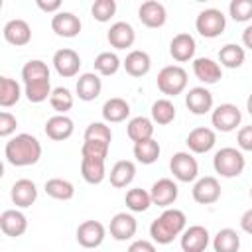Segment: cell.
<instances>
[{
	"label": "cell",
	"mask_w": 252,
	"mask_h": 252,
	"mask_svg": "<svg viewBox=\"0 0 252 252\" xmlns=\"http://www.w3.org/2000/svg\"><path fill=\"white\" fill-rule=\"evenodd\" d=\"M158 89L167 96H177L187 89V71L181 65H167L158 73Z\"/></svg>",
	"instance_id": "4"
},
{
	"label": "cell",
	"mask_w": 252,
	"mask_h": 252,
	"mask_svg": "<svg viewBox=\"0 0 252 252\" xmlns=\"http://www.w3.org/2000/svg\"><path fill=\"white\" fill-rule=\"evenodd\" d=\"M91 14L96 22L104 24L116 14V2L114 0H94L91 6Z\"/></svg>",
	"instance_id": "44"
},
{
	"label": "cell",
	"mask_w": 252,
	"mask_h": 252,
	"mask_svg": "<svg viewBox=\"0 0 252 252\" xmlns=\"http://www.w3.org/2000/svg\"><path fill=\"white\" fill-rule=\"evenodd\" d=\"M10 199L20 209L32 207L35 203V199H37V187H35V183L32 179H26V177L24 179H18L12 185V189H10Z\"/></svg>",
	"instance_id": "20"
},
{
	"label": "cell",
	"mask_w": 252,
	"mask_h": 252,
	"mask_svg": "<svg viewBox=\"0 0 252 252\" xmlns=\"http://www.w3.org/2000/svg\"><path fill=\"white\" fill-rule=\"evenodd\" d=\"M53 89H51V83L49 79L47 81H37V83H30V85H24V94L30 102L33 104H39L43 100H47L51 96Z\"/></svg>",
	"instance_id": "40"
},
{
	"label": "cell",
	"mask_w": 252,
	"mask_h": 252,
	"mask_svg": "<svg viewBox=\"0 0 252 252\" xmlns=\"http://www.w3.org/2000/svg\"><path fill=\"white\" fill-rule=\"evenodd\" d=\"M122 67L126 69V73L130 77H144L152 69V59H150V55L146 51L134 49V51H130L126 55V59L122 61Z\"/></svg>",
	"instance_id": "26"
},
{
	"label": "cell",
	"mask_w": 252,
	"mask_h": 252,
	"mask_svg": "<svg viewBox=\"0 0 252 252\" xmlns=\"http://www.w3.org/2000/svg\"><path fill=\"white\" fill-rule=\"evenodd\" d=\"M16 126H18L16 116L10 114L8 110H2L0 112V136L2 138H10L16 132Z\"/></svg>",
	"instance_id": "46"
},
{
	"label": "cell",
	"mask_w": 252,
	"mask_h": 252,
	"mask_svg": "<svg viewBox=\"0 0 252 252\" xmlns=\"http://www.w3.org/2000/svg\"><path fill=\"white\" fill-rule=\"evenodd\" d=\"M6 161L14 167H28L39 161L41 158V144L32 134H16L4 146Z\"/></svg>",
	"instance_id": "1"
},
{
	"label": "cell",
	"mask_w": 252,
	"mask_h": 252,
	"mask_svg": "<svg viewBox=\"0 0 252 252\" xmlns=\"http://www.w3.org/2000/svg\"><path fill=\"white\" fill-rule=\"evenodd\" d=\"M49 104H51V108H53L57 114H65L67 110L73 108L75 98H73V94H71L69 89H65V87H55L53 93H51V96H49Z\"/></svg>",
	"instance_id": "41"
},
{
	"label": "cell",
	"mask_w": 252,
	"mask_h": 252,
	"mask_svg": "<svg viewBox=\"0 0 252 252\" xmlns=\"http://www.w3.org/2000/svg\"><path fill=\"white\" fill-rule=\"evenodd\" d=\"M45 136L53 142H63L73 136L75 132V122L67 114H55L45 122Z\"/></svg>",
	"instance_id": "19"
},
{
	"label": "cell",
	"mask_w": 252,
	"mask_h": 252,
	"mask_svg": "<svg viewBox=\"0 0 252 252\" xmlns=\"http://www.w3.org/2000/svg\"><path fill=\"white\" fill-rule=\"evenodd\" d=\"M228 14L234 22L252 20V0H232L228 4Z\"/></svg>",
	"instance_id": "45"
},
{
	"label": "cell",
	"mask_w": 252,
	"mask_h": 252,
	"mask_svg": "<svg viewBox=\"0 0 252 252\" xmlns=\"http://www.w3.org/2000/svg\"><path fill=\"white\" fill-rule=\"evenodd\" d=\"M246 110H248V114L252 116V93H250L248 98H246Z\"/></svg>",
	"instance_id": "52"
},
{
	"label": "cell",
	"mask_w": 252,
	"mask_h": 252,
	"mask_svg": "<svg viewBox=\"0 0 252 252\" xmlns=\"http://www.w3.org/2000/svg\"><path fill=\"white\" fill-rule=\"evenodd\" d=\"M185 144H187L189 152H193V154H207L215 148L217 134H215V130H211L207 126H199V128H193L187 134Z\"/></svg>",
	"instance_id": "12"
},
{
	"label": "cell",
	"mask_w": 252,
	"mask_h": 252,
	"mask_svg": "<svg viewBox=\"0 0 252 252\" xmlns=\"http://www.w3.org/2000/svg\"><path fill=\"white\" fill-rule=\"evenodd\" d=\"M240 228L246 234H252V209H248L242 217H240Z\"/></svg>",
	"instance_id": "50"
},
{
	"label": "cell",
	"mask_w": 252,
	"mask_h": 252,
	"mask_svg": "<svg viewBox=\"0 0 252 252\" xmlns=\"http://www.w3.org/2000/svg\"><path fill=\"white\" fill-rule=\"evenodd\" d=\"M242 43H244V47L252 49V24L244 28V32H242Z\"/></svg>",
	"instance_id": "51"
},
{
	"label": "cell",
	"mask_w": 252,
	"mask_h": 252,
	"mask_svg": "<svg viewBox=\"0 0 252 252\" xmlns=\"http://www.w3.org/2000/svg\"><path fill=\"white\" fill-rule=\"evenodd\" d=\"M213 93L207 87H193L189 89V93L185 94V106L189 108V112L203 116L207 112L213 110Z\"/></svg>",
	"instance_id": "14"
},
{
	"label": "cell",
	"mask_w": 252,
	"mask_h": 252,
	"mask_svg": "<svg viewBox=\"0 0 252 252\" xmlns=\"http://www.w3.org/2000/svg\"><path fill=\"white\" fill-rule=\"evenodd\" d=\"M244 59H246V51L238 43H226L219 51V63H220V67L238 69L244 63Z\"/></svg>",
	"instance_id": "32"
},
{
	"label": "cell",
	"mask_w": 252,
	"mask_h": 252,
	"mask_svg": "<svg viewBox=\"0 0 252 252\" xmlns=\"http://www.w3.org/2000/svg\"><path fill=\"white\" fill-rule=\"evenodd\" d=\"M126 252H158V250H156V244L150 240H134Z\"/></svg>",
	"instance_id": "48"
},
{
	"label": "cell",
	"mask_w": 252,
	"mask_h": 252,
	"mask_svg": "<svg viewBox=\"0 0 252 252\" xmlns=\"http://www.w3.org/2000/svg\"><path fill=\"white\" fill-rule=\"evenodd\" d=\"M169 169L173 177L181 183H191L199 175V163L189 152H175L169 159Z\"/></svg>",
	"instance_id": "6"
},
{
	"label": "cell",
	"mask_w": 252,
	"mask_h": 252,
	"mask_svg": "<svg viewBox=\"0 0 252 252\" xmlns=\"http://www.w3.org/2000/svg\"><path fill=\"white\" fill-rule=\"evenodd\" d=\"M130 116V104L120 98V96H112L102 104V118L104 122L116 124V122H124Z\"/></svg>",
	"instance_id": "28"
},
{
	"label": "cell",
	"mask_w": 252,
	"mask_h": 252,
	"mask_svg": "<svg viewBox=\"0 0 252 252\" xmlns=\"http://www.w3.org/2000/svg\"><path fill=\"white\" fill-rule=\"evenodd\" d=\"M240 120H242V112L232 102L219 104L213 110V114H211V122H213V126L219 132H232V130H236L240 126Z\"/></svg>",
	"instance_id": "7"
},
{
	"label": "cell",
	"mask_w": 252,
	"mask_h": 252,
	"mask_svg": "<svg viewBox=\"0 0 252 252\" xmlns=\"http://www.w3.org/2000/svg\"><path fill=\"white\" fill-rule=\"evenodd\" d=\"M81 28H83V24H81L79 16H75L73 12H57L51 18V30L59 37H77Z\"/></svg>",
	"instance_id": "18"
},
{
	"label": "cell",
	"mask_w": 252,
	"mask_h": 252,
	"mask_svg": "<svg viewBox=\"0 0 252 252\" xmlns=\"http://www.w3.org/2000/svg\"><path fill=\"white\" fill-rule=\"evenodd\" d=\"M159 154H161V148H159V144H158L154 138L134 144V158H136L140 163H144V165L156 163L158 158H159Z\"/></svg>",
	"instance_id": "37"
},
{
	"label": "cell",
	"mask_w": 252,
	"mask_h": 252,
	"mask_svg": "<svg viewBox=\"0 0 252 252\" xmlns=\"http://www.w3.org/2000/svg\"><path fill=\"white\" fill-rule=\"evenodd\" d=\"M47 79H49V67L41 59H30L22 67V81H24V85L37 83V81H47Z\"/></svg>",
	"instance_id": "34"
},
{
	"label": "cell",
	"mask_w": 252,
	"mask_h": 252,
	"mask_svg": "<svg viewBox=\"0 0 252 252\" xmlns=\"http://www.w3.org/2000/svg\"><path fill=\"white\" fill-rule=\"evenodd\" d=\"M124 203H126V207H128L132 213H144V211L150 209V205H154L150 191H146V189H142V187L128 189V191H126V197H124Z\"/></svg>",
	"instance_id": "38"
},
{
	"label": "cell",
	"mask_w": 252,
	"mask_h": 252,
	"mask_svg": "<svg viewBox=\"0 0 252 252\" xmlns=\"http://www.w3.org/2000/svg\"><path fill=\"white\" fill-rule=\"evenodd\" d=\"M191 195L199 205H213L220 199V183L213 175L199 177L191 189Z\"/></svg>",
	"instance_id": "9"
},
{
	"label": "cell",
	"mask_w": 252,
	"mask_h": 252,
	"mask_svg": "<svg viewBox=\"0 0 252 252\" xmlns=\"http://www.w3.org/2000/svg\"><path fill=\"white\" fill-rule=\"evenodd\" d=\"M108 150H110V144L85 140L83 146H81V158H91V159H102V161H106Z\"/></svg>",
	"instance_id": "43"
},
{
	"label": "cell",
	"mask_w": 252,
	"mask_h": 252,
	"mask_svg": "<svg viewBox=\"0 0 252 252\" xmlns=\"http://www.w3.org/2000/svg\"><path fill=\"white\" fill-rule=\"evenodd\" d=\"M138 18L146 28H161L167 20V10L158 0H146L138 8Z\"/></svg>",
	"instance_id": "13"
},
{
	"label": "cell",
	"mask_w": 252,
	"mask_h": 252,
	"mask_svg": "<svg viewBox=\"0 0 252 252\" xmlns=\"http://www.w3.org/2000/svg\"><path fill=\"white\" fill-rule=\"evenodd\" d=\"M215 252H238L240 248V236L234 228H220L213 238Z\"/></svg>",
	"instance_id": "33"
},
{
	"label": "cell",
	"mask_w": 252,
	"mask_h": 252,
	"mask_svg": "<svg viewBox=\"0 0 252 252\" xmlns=\"http://www.w3.org/2000/svg\"><path fill=\"white\" fill-rule=\"evenodd\" d=\"M246 159L240 150L236 148H220L213 158V167L220 177H238L244 171Z\"/></svg>",
	"instance_id": "3"
},
{
	"label": "cell",
	"mask_w": 252,
	"mask_h": 252,
	"mask_svg": "<svg viewBox=\"0 0 252 252\" xmlns=\"http://www.w3.org/2000/svg\"><path fill=\"white\" fill-rule=\"evenodd\" d=\"M195 49H197L195 37H193L191 33H185V32L173 35V39H171V43H169V55H171L177 63H185V61L193 59Z\"/></svg>",
	"instance_id": "24"
},
{
	"label": "cell",
	"mask_w": 252,
	"mask_h": 252,
	"mask_svg": "<svg viewBox=\"0 0 252 252\" xmlns=\"http://www.w3.org/2000/svg\"><path fill=\"white\" fill-rule=\"evenodd\" d=\"M150 195H152V203L158 205V207H163V209H169V205H173L177 201V195H179V187L173 179L169 177H161L158 179L152 189H150Z\"/></svg>",
	"instance_id": "11"
},
{
	"label": "cell",
	"mask_w": 252,
	"mask_h": 252,
	"mask_svg": "<svg viewBox=\"0 0 252 252\" xmlns=\"http://www.w3.org/2000/svg\"><path fill=\"white\" fill-rule=\"evenodd\" d=\"M136 177V163L130 159H120L110 169V185L116 189L128 187Z\"/></svg>",
	"instance_id": "27"
},
{
	"label": "cell",
	"mask_w": 252,
	"mask_h": 252,
	"mask_svg": "<svg viewBox=\"0 0 252 252\" xmlns=\"http://www.w3.org/2000/svg\"><path fill=\"white\" fill-rule=\"evenodd\" d=\"M85 140L110 144L112 142V130H110V126H106V122H91L85 130Z\"/></svg>",
	"instance_id": "42"
},
{
	"label": "cell",
	"mask_w": 252,
	"mask_h": 252,
	"mask_svg": "<svg viewBox=\"0 0 252 252\" xmlns=\"http://www.w3.org/2000/svg\"><path fill=\"white\" fill-rule=\"evenodd\" d=\"M45 193L51 197V199H57V201H71L75 197V185L63 177H51L45 181L43 185Z\"/></svg>",
	"instance_id": "30"
},
{
	"label": "cell",
	"mask_w": 252,
	"mask_h": 252,
	"mask_svg": "<svg viewBox=\"0 0 252 252\" xmlns=\"http://www.w3.org/2000/svg\"><path fill=\"white\" fill-rule=\"evenodd\" d=\"M250 199H252V187H250Z\"/></svg>",
	"instance_id": "53"
},
{
	"label": "cell",
	"mask_w": 252,
	"mask_h": 252,
	"mask_svg": "<svg viewBox=\"0 0 252 252\" xmlns=\"http://www.w3.org/2000/svg\"><path fill=\"white\" fill-rule=\"evenodd\" d=\"M81 175L89 185H98L106 177L104 161L102 159H91V158H81Z\"/></svg>",
	"instance_id": "31"
},
{
	"label": "cell",
	"mask_w": 252,
	"mask_h": 252,
	"mask_svg": "<svg viewBox=\"0 0 252 252\" xmlns=\"http://www.w3.org/2000/svg\"><path fill=\"white\" fill-rule=\"evenodd\" d=\"M2 33H4V39L10 45H16V47H24L32 41V28L26 20H20V18H14V20L6 22Z\"/></svg>",
	"instance_id": "16"
},
{
	"label": "cell",
	"mask_w": 252,
	"mask_h": 252,
	"mask_svg": "<svg viewBox=\"0 0 252 252\" xmlns=\"http://www.w3.org/2000/svg\"><path fill=\"white\" fill-rule=\"evenodd\" d=\"M20 96H22L20 83L10 77H0V106L10 108L20 100Z\"/></svg>",
	"instance_id": "35"
},
{
	"label": "cell",
	"mask_w": 252,
	"mask_h": 252,
	"mask_svg": "<svg viewBox=\"0 0 252 252\" xmlns=\"http://www.w3.org/2000/svg\"><path fill=\"white\" fill-rule=\"evenodd\" d=\"M120 65H122V61L114 51H102L94 57V73H98L102 77L116 75Z\"/></svg>",
	"instance_id": "39"
},
{
	"label": "cell",
	"mask_w": 252,
	"mask_h": 252,
	"mask_svg": "<svg viewBox=\"0 0 252 252\" xmlns=\"http://www.w3.org/2000/svg\"><path fill=\"white\" fill-rule=\"evenodd\" d=\"M108 230H110V236H112L114 240L124 242V240L134 238V234H136V230H138V222H136V219H134L130 213H116V215L110 219Z\"/></svg>",
	"instance_id": "17"
},
{
	"label": "cell",
	"mask_w": 252,
	"mask_h": 252,
	"mask_svg": "<svg viewBox=\"0 0 252 252\" xmlns=\"http://www.w3.org/2000/svg\"><path fill=\"white\" fill-rule=\"evenodd\" d=\"M53 67L57 71V75H61L63 79H71L79 73L81 69V57L75 49L71 47H63V49H57L53 53Z\"/></svg>",
	"instance_id": "10"
},
{
	"label": "cell",
	"mask_w": 252,
	"mask_h": 252,
	"mask_svg": "<svg viewBox=\"0 0 252 252\" xmlns=\"http://www.w3.org/2000/svg\"><path fill=\"white\" fill-rule=\"evenodd\" d=\"M236 144L240 150L244 152H252V124L250 126H242L236 134Z\"/></svg>",
	"instance_id": "47"
},
{
	"label": "cell",
	"mask_w": 252,
	"mask_h": 252,
	"mask_svg": "<svg viewBox=\"0 0 252 252\" xmlns=\"http://www.w3.org/2000/svg\"><path fill=\"white\" fill-rule=\"evenodd\" d=\"M193 73L205 85H215V83H219L222 79L220 63H217L211 57H197L193 61Z\"/></svg>",
	"instance_id": "22"
},
{
	"label": "cell",
	"mask_w": 252,
	"mask_h": 252,
	"mask_svg": "<svg viewBox=\"0 0 252 252\" xmlns=\"http://www.w3.org/2000/svg\"><path fill=\"white\" fill-rule=\"evenodd\" d=\"M104 236H106V228L98 220H83L77 226V242L87 250L98 248L102 244Z\"/></svg>",
	"instance_id": "8"
},
{
	"label": "cell",
	"mask_w": 252,
	"mask_h": 252,
	"mask_svg": "<svg viewBox=\"0 0 252 252\" xmlns=\"http://www.w3.org/2000/svg\"><path fill=\"white\" fill-rule=\"evenodd\" d=\"M37 8L55 16L57 12H61V0H47V2L45 0H37Z\"/></svg>",
	"instance_id": "49"
},
{
	"label": "cell",
	"mask_w": 252,
	"mask_h": 252,
	"mask_svg": "<svg viewBox=\"0 0 252 252\" xmlns=\"http://www.w3.org/2000/svg\"><path fill=\"white\" fill-rule=\"evenodd\" d=\"M187 224V217L179 209H165L156 220L150 224V236L158 244H171L177 236L183 234Z\"/></svg>",
	"instance_id": "2"
},
{
	"label": "cell",
	"mask_w": 252,
	"mask_h": 252,
	"mask_svg": "<svg viewBox=\"0 0 252 252\" xmlns=\"http://www.w3.org/2000/svg\"><path fill=\"white\" fill-rule=\"evenodd\" d=\"M0 228H2V232L6 236L18 238V236H22L28 230V219L18 209H6L0 215Z\"/></svg>",
	"instance_id": "21"
},
{
	"label": "cell",
	"mask_w": 252,
	"mask_h": 252,
	"mask_svg": "<svg viewBox=\"0 0 252 252\" xmlns=\"http://www.w3.org/2000/svg\"><path fill=\"white\" fill-rule=\"evenodd\" d=\"M126 134H128V138L134 144L144 142V140H150V138H154V120L152 118H146V116H136V118H132L128 122Z\"/></svg>",
	"instance_id": "29"
},
{
	"label": "cell",
	"mask_w": 252,
	"mask_h": 252,
	"mask_svg": "<svg viewBox=\"0 0 252 252\" xmlns=\"http://www.w3.org/2000/svg\"><path fill=\"white\" fill-rule=\"evenodd\" d=\"M77 96L85 102H91L94 98H98L100 91H102V81H100V75L98 73H83L79 75L77 79Z\"/></svg>",
	"instance_id": "25"
},
{
	"label": "cell",
	"mask_w": 252,
	"mask_h": 252,
	"mask_svg": "<svg viewBox=\"0 0 252 252\" xmlns=\"http://www.w3.org/2000/svg\"><path fill=\"white\" fill-rule=\"evenodd\" d=\"M106 39L114 49H128L136 41V32L128 22H116L110 26Z\"/></svg>",
	"instance_id": "23"
},
{
	"label": "cell",
	"mask_w": 252,
	"mask_h": 252,
	"mask_svg": "<svg viewBox=\"0 0 252 252\" xmlns=\"http://www.w3.org/2000/svg\"><path fill=\"white\" fill-rule=\"evenodd\" d=\"M175 104L169 100V98H158L154 104H152V120L154 124H159V126H167L175 120Z\"/></svg>",
	"instance_id": "36"
},
{
	"label": "cell",
	"mask_w": 252,
	"mask_h": 252,
	"mask_svg": "<svg viewBox=\"0 0 252 252\" xmlns=\"http://www.w3.org/2000/svg\"><path fill=\"white\" fill-rule=\"evenodd\" d=\"M209 230L201 224H191L181 234V250L183 252H205L209 246Z\"/></svg>",
	"instance_id": "15"
},
{
	"label": "cell",
	"mask_w": 252,
	"mask_h": 252,
	"mask_svg": "<svg viewBox=\"0 0 252 252\" xmlns=\"http://www.w3.org/2000/svg\"><path fill=\"white\" fill-rule=\"evenodd\" d=\"M226 28V16L217 10V8H205L199 12L197 20H195V30L199 32V35L213 39L219 37Z\"/></svg>",
	"instance_id": "5"
}]
</instances>
